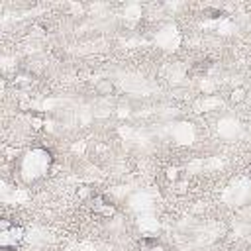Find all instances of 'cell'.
I'll return each instance as SVG.
<instances>
[{"mask_svg": "<svg viewBox=\"0 0 251 251\" xmlns=\"http://www.w3.org/2000/svg\"><path fill=\"white\" fill-rule=\"evenodd\" d=\"M24 233H25V229L20 226V224H16V222H12V220H8V218H4L2 222H0V247L4 249V251H16V247L22 243V239H24Z\"/></svg>", "mask_w": 251, "mask_h": 251, "instance_id": "obj_1", "label": "cell"}, {"mask_svg": "<svg viewBox=\"0 0 251 251\" xmlns=\"http://www.w3.org/2000/svg\"><path fill=\"white\" fill-rule=\"evenodd\" d=\"M90 206H92V212L102 216V218H112L116 214V204L108 196H104V194H96L90 200Z\"/></svg>", "mask_w": 251, "mask_h": 251, "instance_id": "obj_2", "label": "cell"}, {"mask_svg": "<svg viewBox=\"0 0 251 251\" xmlns=\"http://www.w3.org/2000/svg\"><path fill=\"white\" fill-rule=\"evenodd\" d=\"M96 92L100 94V96H108V94H112L114 92V82L110 80V78H102V80H98L96 82Z\"/></svg>", "mask_w": 251, "mask_h": 251, "instance_id": "obj_3", "label": "cell"}, {"mask_svg": "<svg viewBox=\"0 0 251 251\" xmlns=\"http://www.w3.org/2000/svg\"><path fill=\"white\" fill-rule=\"evenodd\" d=\"M229 100H231L233 104H237V102H241V100H245V90H243V88H235V90L231 92V96H229Z\"/></svg>", "mask_w": 251, "mask_h": 251, "instance_id": "obj_4", "label": "cell"}]
</instances>
